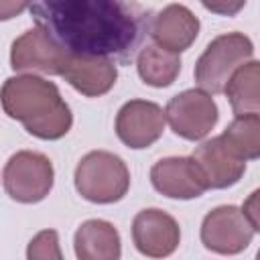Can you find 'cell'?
Segmentation results:
<instances>
[{
  "mask_svg": "<svg viewBox=\"0 0 260 260\" xmlns=\"http://www.w3.org/2000/svg\"><path fill=\"white\" fill-rule=\"evenodd\" d=\"M30 16L63 49L128 63L148 35L150 16L136 0H30Z\"/></svg>",
  "mask_w": 260,
  "mask_h": 260,
  "instance_id": "6da1fadb",
  "label": "cell"
},
{
  "mask_svg": "<svg viewBox=\"0 0 260 260\" xmlns=\"http://www.w3.org/2000/svg\"><path fill=\"white\" fill-rule=\"evenodd\" d=\"M0 104L8 118L41 140L63 138L73 124V114L53 81L24 73L8 77L0 87Z\"/></svg>",
  "mask_w": 260,
  "mask_h": 260,
  "instance_id": "7a4b0ae2",
  "label": "cell"
},
{
  "mask_svg": "<svg viewBox=\"0 0 260 260\" xmlns=\"http://www.w3.org/2000/svg\"><path fill=\"white\" fill-rule=\"evenodd\" d=\"M73 181L83 199L108 205L120 201L128 193L130 171L118 154L108 150H91L77 162Z\"/></svg>",
  "mask_w": 260,
  "mask_h": 260,
  "instance_id": "3957f363",
  "label": "cell"
},
{
  "mask_svg": "<svg viewBox=\"0 0 260 260\" xmlns=\"http://www.w3.org/2000/svg\"><path fill=\"white\" fill-rule=\"evenodd\" d=\"M254 57V45L244 32H228L215 37L195 63V83L199 89L223 93V87L232 73Z\"/></svg>",
  "mask_w": 260,
  "mask_h": 260,
  "instance_id": "277c9868",
  "label": "cell"
},
{
  "mask_svg": "<svg viewBox=\"0 0 260 260\" xmlns=\"http://www.w3.org/2000/svg\"><path fill=\"white\" fill-rule=\"evenodd\" d=\"M2 181L10 199L18 203H39L53 189V162L43 152L18 150L8 158Z\"/></svg>",
  "mask_w": 260,
  "mask_h": 260,
  "instance_id": "5b68a950",
  "label": "cell"
},
{
  "mask_svg": "<svg viewBox=\"0 0 260 260\" xmlns=\"http://www.w3.org/2000/svg\"><path fill=\"white\" fill-rule=\"evenodd\" d=\"M165 118L171 130L185 140H203L217 124L219 112L213 98L203 89H185L169 100Z\"/></svg>",
  "mask_w": 260,
  "mask_h": 260,
  "instance_id": "8992f818",
  "label": "cell"
},
{
  "mask_svg": "<svg viewBox=\"0 0 260 260\" xmlns=\"http://www.w3.org/2000/svg\"><path fill=\"white\" fill-rule=\"evenodd\" d=\"M254 234L256 230L236 205L211 209L201 223V242L215 254H240L250 246Z\"/></svg>",
  "mask_w": 260,
  "mask_h": 260,
  "instance_id": "52a82bcc",
  "label": "cell"
},
{
  "mask_svg": "<svg viewBox=\"0 0 260 260\" xmlns=\"http://www.w3.org/2000/svg\"><path fill=\"white\" fill-rule=\"evenodd\" d=\"M165 110L146 100L126 102L116 116V134L118 138L134 150L152 146L165 132Z\"/></svg>",
  "mask_w": 260,
  "mask_h": 260,
  "instance_id": "ba28073f",
  "label": "cell"
},
{
  "mask_svg": "<svg viewBox=\"0 0 260 260\" xmlns=\"http://www.w3.org/2000/svg\"><path fill=\"white\" fill-rule=\"evenodd\" d=\"M65 55L67 49H63L47 30L35 26L12 43L10 67L14 71L59 75Z\"/></svg>",
  "mask_w": 260,
  "mask_h": 260,
  "instance_id": "9c48e42d",
  "label": "cell"
},
{
  "mask_svg": "<svg viewBox=\"0 0 260 260\" xmlns=\"http://www.w3.org/2000/svg\"><path fill=\"white\" fill-rule=\"evenodd\" d=\"M59 75L79 93L87 98H100L114 87L118 69L110 57L67 51Z\"/></svg>",
  "mask_w": 260,
  "mask_h": 260,
  "instance_id": "30bf717a",
  "label": "cell"
},
{
  "mask_svg": "<svg viewBox=\"0 0 260 260\" xmlns=\"http://www.w3.org/2000/svg\"><path fill=\"white\" fill-rule=\"evenodd\" d=\"M132 240L140 254L150 258H165L177 250L181 242V230L173 215L150 207L136 213L132 221Z\"/></svg>",
  "mask_w": 260,
  "mask_h": 260,
  "instance_id": "8fae6325",
  "label": "cell"
},
{
  "mask_svg": "<svg viewBox=\"0 0 260 260\" xmlns=\"http://www.w3.org/2000/svg\"><path fill=\"white\" fill-rule=\"evenodd\" d=\"M152 187L171 199H195L207 191V185L191 156H167L150 169Z\"/></svg>",
  "mask_w": 260,
  "mask_h": 260,
  "instance_id": "7c38bea8",
  "label": "cell"
},
{
  "mask_svg": "<svg viewBox=\"0 0 260 260\" xmlns=\"http://www.w3.org/2000/svg\"><path fill=\"white\" fill-rule=\"evenodd\" d=\"M207 189H228L246 173V160L234 154L219 136L205 140L191 154Z\"/></svg>",
  "mask_w": 260,
  "mask_h": 260,
  "instance_id": "4fadbf2b",
  "label": "cell"
},
{
  "mask_svg": "<svg viewBox=\"0 0 260 260\" xmlns=\"http://www.w3.org/2000/svg\"><path fill=\"white\" fill-rule=\"evenodd\" d=\"M148 35L154 45L173 53H183L199 35V18L183 4H169L150 18Z\"/></svg>",
  "mask_w": 260,
  "mask_h": 260,
  "instance_id": "5bb4252c",
  "label": "cell"
},
{
  "mask_svg": "<svg viewBox=\"0 0 260 260\" xmlns=\"http://www.w3.org/2000/svg\"><path fill=\"white\" fill-rule=\"evenodd\" d=\"M73 246L79 260H118L122 254L120 234L106 219L83 221L75 232Z\"/></svg>",
  "mask_w": 260,
  "mask_h": 260,
  "instance_id": "9a60e30c",
  "label": "cell"
},
{
  "mask_svg": "<svg viewBox=\"0 0 260 260\" xmlns=\"http://www.w3.org/2000/svg\"><path fill=\"white\" fill-rule=\"evenodd\" d=\"M136 69L146 85L169 87L181 73V57L158 45H146L138 51Z\"/></svg>",
  "mask_w": 260,
  "mask_h": 260,
  "instance_id": "2e32d148",
  "label": "cell"
},
{
  "mask_svg": "<svg viewBox=\"0 0 260 260\" xmlns=\"http://www.w3.org/2000/svg\"><path fill=\"white\" fill-rule=\"evenodd\" d=\"M258 79H260V63L250 59L240 65L232 77L228 79L223 93L230 100V106L236 116L242 114H258L260 98H258Z\"/></svg>",
  "mask_w": 260,
  "mask_h": 260,
  "instance_id": "e0dca14e",
  "label": "cell"
},
{
  "mask_svg": "<svg viewBox=\"0 0 260 260\" xmlns=\"http://www.w3.org/2000/svg\"><path fill=\"white\" fill-rule=\"evenodd\" d=\"M223 144L244 160H256L260 156V116L242 114L219 136Z\"/></svg>",
  "mask_w": 260,
  "mask_h": 260,
  "instance_id": "ac0fdd59",
  "label": "cell"
},
{
  "mask_svg": "<svg viewBox=\"0 0 260 260\" xmlns=\"http://www.w3.org/2000/svg\"><path fill=\"white\" fill-rule=\"evenodd\" d=\"M28 258H61V250H59V236L55 230H45L41 234H37L26 250Z\"/></svg>",
  "mask_w": 260,
  "mask_h": 260,
  "instance_id": "d6986e66",
  "label": "cell"
},
{
  "mask_svg": "<svg viewBox=\"0 0 260 260\" xmlns=\"http://www.w3.org/2000/svg\"><path fill=\"white\" fill-rule=\"evenodd\" d=\"M209 12L221 14V16H236L244 6L246 0H199Z\"/></svg>",
  "mask_w": 260,
  "mask_h": 260,
  "instance_id": "ffe728a7",
  "label": "cell"
},
{
  "mask_svg": "<svg viewBox=\"0 0 260 260\" xmlns=\"http://www.w3.org/2000/svg\"><path fill=\"white\" fill-rule=\"evenodd\" d=\"M30 0H0V20H10L20 16L28 8Z\"/></svg>",
  "mask_w": 260,
  "mask_h": 260,
  "instance_id": "44dd1931",
  "label": "cell"
},
{
  "mask_svg": "<svg viewBox=\"0 0 260 260\" xmlns=\"http://www.w3.org/2000/svg\"><path fill=\"white\" fill-rule=\"evenodd\" d=\"M258 191H254L252 195H250V199L244 203V207H242V211H244V215L248 217V221L252 223V228L258 232L260 228H258Z\"/></svg>",
  "mask_w": 260,
  "mask_h": 260,
  "instance_id": "7402d4cb",
  "label": "cell"
}]
</instances>
